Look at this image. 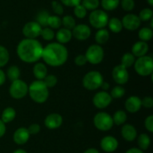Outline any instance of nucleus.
<instances>
[{
	"mask_svg": "<svg viewBox=\"0 0 153 153\" xmlns=\"http://www.w3.org/2000/svg\"><path fill=\"white\" fill-rule=\"evenodd\" d=\"M43 50V45L37 39L25 38L18 44L16 52L22 62L34 63L42 58Z\"/></svg>",
	"mask_w": 153,
	"mask_h": 153,
	"instance_id": "f257e3e1",
	"label": "nucleus"
},
{
	"mask_svg": "<svg viewBox=\"0 0 153 153\" xmlns=\"http://www.w3.org/2000/svg\"><path fill=\"white\" fill-rule=\"evenodd\" d=\"M42 58L48 65L59 67L67 62L68 50L64 44L58 42H52L43 47Z\"/></svg>",
	"mask_w": 153,
	"mask_h": 153,
	"instance_id": "f03ea898",
	"label": "nucleus"
},
{
	"mask_svg": "<svg viewBox=\"0 0 153 153\" xmlns=\"http://www.w3.org/2000/svg\"><path fill=\"white\" fill-rule=\"evenodd\" d=\"M31 98L37 104H43L47 100L49 95V88L43 80H34L28 86V92Z\"/></svg>",
	"mask_w": 153,
	"mask_h": 153,
	"instance_id": "7ed1b4c3",
	"label": "nucleus"
},
{
	"mask_svg": "<svg viewBox=\"0 0 153 153\" xmlns=\"http://www.w3.org/2000/svg\"><path fill=\"white\" fill-rule=\"evenodd\" d=\"M103 81V76L100 72L97 70H91L84 76L82 84L86 89L94 91L100 88Z\"/></svg>",
	"mask_w": 153,
	"mask_h": 153,
	"instance_id": "20e7f679",
	"label": "nucleus"
},
{
	"mask_svg": "<svg viewBox=\"0 0 153 153\" xmlns=\"http://www.w3.org/2000/svg\"><path fill=\"white\" fill-rule=\"evenodd\" d=\"M134 70L142 76L151 75L153 72V59L149 56L139 57L134 62Z\"/></svg>",
	"mask_w": 153,
	"mask_h": 153,
	"instance_id": "39448f33",
	"label": "nucleus"
},
{
	"mask_svg": "<svg viewBox=\"0 0 153 153\" xmlns=\"http://www.w3.org/2000/svg\"><path fill=\"white\" fill-rule=\"evenodd\" d=\"M108 15L105 10L96 9L89 15V22L94 28L100 29L104 28L108 22Z\"/></svg>",
	"mask_w": 153,
	"mask_h": 153,
	"instance_id": "423d86ee",
	"label": "nucleus"
},
{
	"mask_svg": "<svg viewBox=\"0 0 153 153\" xmlns=\"http://www.w3.org/2000/svg\"><path fill=\"white\" fill-rule=\"evenodd\" d=\"M94 124L98 130L108 131L114 126L112 116L105 112H100L94 118Z\"/></svg>",
	"mask_w": 153,
	"mask_h": 153,
	"instance_id": "0eeeda50",
	"label": "nucleus"
},
{
	"mask_svg": "<svg viewBox=\"0 0 153 153\" xmlns=\"http://www.w3.org/2000/svg\"><path fill=\"white\" fill-rule=\"evenodd\" d=\"M85 56L88 62L92 64H98L101 63L104 58V50L100 45L92 44L88 48Z\"/></svg>",
	"mask_w": 153,
	"mask_h": 153,
	"instance_id": "6e6552de",
	"label": "nucleus"
},
{
	"mask_svg": "<svg viewBox=\"0 0 153 153\" xmlns=\"http://www.w3.org/2000/svg\"><path fill=\"white\" fill-rule=\"evenodd\" d=\"M28 92V86L25 81L22 80H16L11 82L9 88L10 95L14 99L23 98Z\"/></svg>",
	"mask_w": 153,
	"mask_h": 153,
	"instance_id": "1a4fd4ad",
	"label": "nucleus"
},
{
	"mask_svg": "<svg viewBox=\"0 0 153 153\" xmlns=\"http://www.w3.org/2000/svg\"><path fill=\"white\" fill-rule=\"evenodd\" d=\"M42 31V27L36 21H30L26 22L22 28V34L25 38L36 39L40 36Z\"/></svg>",
	"mask_w": 153,
	"mask_h": 153,
	"instance_id": "9d476101",
	"label": "nucleus"
},
{
	"mask_svg": "<svg viewBox=\"0 0 153 153\" xmlns=\"http://www.w3.org/2000/svg\"><path fill=\"white\" fill-rule=\"evenodd\" d=\"M112 77L114 82L118 85H124L129 79V74L126 68L122 64H118L112 70Z\"/></svg>",
	"mask_w": 153,
	"mask_h": 153,
	"instance_id": "9b49d317",
	"label": "nucleus"
},
{
	"mask_svg": "<svg viewBox=\"0 0 153 153\" xmlns=\"http://www.w3.org/2000/svg\"><path fill=\"white\" fill-rule=\"evenodd\" d=\"M111 101V96L106 91L99 92L93 98V104L98 109H105L110 105Z\"/></svg>",
	"mask_w": 153,
	"mask_h": 153,
	"instance_id": "f8f14e48",
	"label": "nucleus"
},
{
	"mask_svg": "<svg viewBox=\"0 0 153 153\" xmlns=\"http://www.w3.org/2000/svg\"><path fill=\"white\" fill-rule=\"evenodd\" d=\"M123 26L129 31L137 30L140 26L141 21L139 19L138 16L134 14H128L123 17L121 20Z\"/></svg>",
	"mask_w": 153,
	"mask_h": 153,
	"instance_id": "ddd939ff",
	"label": "nucleus"
},
{
	"mask_svg": "<svg viewBox=\"0 0 153 153\" xmlns=\"http://www.w3.org/2000/svg\"><path fill=\"white\" fill-rule=\"evenodd\" d=\"M73 37L79 40H85L89 38L91 34V29L86 24H79L71 30Z\"/></svg>",
	"mask_w": 153,
	"mask_h": 153,
	"instance_id": "4468645a",
	"label": "nucleus"
},
{
	"mask_svg": "<svg viewBox=\"0 0 153 153\" xmlns=\"http://www.w3.org/2000/svg\"><path fill=\"white\" fill-rule=\"evenodd\" d=\"M118 146H119L118 140L113 136H104L100 142V146L102 149L108 153L116 151L117 148H118Z\"/></svg>",
	"mask_w": 153,
	"mask_h": 153,
	"instance_id": "2eb2a0df",
	"label": "nucleus"
},
{
	"mask_svg": "<svg viewBox=\"0 0 153 153\" xmlns=\"http://www.w3.org/2000/svg\"><path fill=\"white\" fill-rule=\"evenodd\" d=\"M63 123V117L57 112H52L49 114L44 120V124L47 128L53 130L57 129L61 126Z\"/></svg>",
	"mask_w": 153,
	"mask_h": 153,
	"instance_id": "dca6fc26",
	"label": "nucleus"
},
{
	"mask_svg": "<svg viewBox=\"0 0 153 153\" xmlns=\"http://www.w3.org/2000/svg\"><path fill=\"white\" fill-rule=\"evenodd\" d=\"M30 137V134L28 128L24 127L19 128L14 131L13 135V142L17 145H24L28 141Z\"/></svg>",
	"mask_w": 153,
	"mask_h": 153,
	"instance_id": "f3484780",
	"label": "nucleus"
},
{
	"mask_svg": "<svg viewBox=\"0 0 153 153\" xmlns=\"http://www.w3.org/2000/svg\"><path fill=\"white\" fill-rule=\"evenodd\" d=\"M141 99L137 96H130L125 102V107L128 112L135 113L141 108Z\"/></svg>",
	"mask_w": 153,
	"mask_h": 153,
	"instance_id": "a211bd4d",
	"label": "nucleus"
},
{
	"mask_svg": "<svg viewBox=\"0 0 153 153\" xmlns=\"http://www.w3.org/2000/svg\"><path fill=\"white\" fill-rule=\"evenodd\" d=\"M121 135L125 140L131 142L137 138V132L135 127L131 124H125L121 128Z\"/></svg>",
	"mask_w": 153,
	"mask_h": 153,
	"instance_id": "6ab92c4d",
	"label": "nucleus"
},
{
	"mask_svg": "<svg viewBox=\"0 0 153 153\" xmlns=\"http://www.w3.org/2000/svg\"><path fill=\"white\" fill-rule=\"evenodd\" d=\"M149 51V45L147 42L139 40L134 43L131 47V53L135 57H141L146 56Z\"/></svg>",
	"mask_w": 153,
	"mask_h": 153,
	"instance_id": "aec40b11",
	"label": "nucleus"
},
{
	"mask_svg": "<svg viewBox=\"0 0 153 153\" xmlns=\"http://www.w3.org/2000/svg\"><path fill=\"white\" fill-rule=\"evenodd\" d=\"M55 37L56 38L58 43L64 44L68 43L71 40L73 34H72L71 30L65 28H61L58 30Z\"/></svg>",
	"mask_w": 153,
	"mask_h": 153,
	"instance_id": "412c9836",
	"label": "nucleus"
},
{
	"mask_svg": "<svg viewBox=\"0 0 153 153\" xmlns=\"http://www.w3.org/2000/svg\"><path fill=\"white\" fill-rule=\"evenodd\" d=\"M33 74L38 80H43L47 75V67L43 62H37L33 67Z\"/></svg>",
	"mask_w": 153,
	"mask_h": 153,
	"instance_id": "4be33fe9",
	"label": "nucleus"
},
{
	"mask_svg": "<svg viewBox=\"0 0 153 153\" xmlns=\"http://www.w3.org/2000/svg\"><path fill=\"white\" fill-rule=\"evenodd\" d=\"M16 115V110L14 108L11 106L6 107L4 110L2 111V113L1 116V120L4 123H9L13 121L15 118Z\"/></svg>",
	"mask_w": 153,
	"mask_h": 153,
	"instance_id": "5701e85b",
	"label": "nucleus"
},
{
	"mask_svg": "<svg viewBox=\"0 0 153 153\" xmlns=\"http://www.w3.org/2000/svg\"><path fill=\"white\" fill-rule=\"evenodd\" d=\"M109 38H110V34H109L108 31L105 28H100L95 34L96 42L99 45L105 44L107 43L108 40H109Z\"/></svg>",
	"mask_w": 153,
	"mask_h": 153,
	"instance_id": "b1692460",
	"label": "nucleus"
},
{
	"mask_svg": "<svg viewBox=\"0 0 153 153\" xmlns=\"http://www.w3.org/2000/svg\"><path fill=\"white\" fill-rule=\"evenodd\" d=\"M108 25L109 29L114 33L120 32L123 28L121 20L117 17H112L111 19L108 20Z\"/></svg>",
	"mask_w": 153,
	"mask_h": 153,
	"instance_id": "393cba45",
	"label": "nucleus"
},
{
	"mask_svg": "<svg viewBox=\"0 0 153 153\" xmlns=\"http://www.w3.org/2000/svg\"><path fill=\"white\" fill-rule=\"evenodd\" d=\"M112 119H113L114 124L122 125L127 120L126 112L123 110H121L116 111L113 116H112Z\"/></svg>",
	"mask_w": 153,
	"mask_h": 153,
	"instance_id": "a878e982",
	"label": "nucleus"
},
{
	"mask_svg": "<svg viewBox=\"0 0 153 153\" xmlns=\"http://www.w3.org/2000/svg\"><path fill=\"white\" fill-rule=\"evenodd\" d=\"M151 143V140L147 134H141L137 137V144L139 148L141 150H146L149 147Z\"/></svg>",
	"mask_w": 153,
	"mask_h": 153,
	"instance_id": "bb28decb",
	"label": "nucleus"
},
{
	"mask_svg": "<svg viewBox=\"0 0 153 153\" xmlns=\"http://www.w3.org/2000/svg\"><path fill=\"white\" fill-rule=\"evenodd\" d=\"M153 31L152 28L143 27L138 32V38L142 41L147 42L152 38Z\"/></svg>",
	"mask_w": 153,
	"mask_h": 153,
	"instance_id": "cd10ccee",
	"label": "nucleus"
},
{
	"mask_svg": "<svg viewBox=\"0 0 153 153\" xmlns=\"http://www.w3.org/2000/svg\"><path fill=\"white\" fill-rule=\"evenodd\" d=\"M120 0H102L100 4L105 10L111 11L115 10L120 5Z\"/></svg>",
	"mask_w": 153,
	"mask_h": 153,
	"instance_id": "c85d7f7f",
	"label": "nucleus"
},
{
	"mask_svg": "<svg viewBox=\"0 0 153 153\" xmlns=\"http://www.w3.org/2000/svg\"><path fill=\"white\" fill-rule=\"evenodd\" d=\"M6 76L10 80V81H14L18 80L20 76V70L19 68L16 65H12L7 68Z\"/></svg>",
	"mask_w": 153,
	"mask_h": 153,
	"instance_id": "c756f323",
	"label": "nucleus"
},
{
	"mask_svg": "<svg viewBox=\"0 0 153 153\" xmlns=\"http://www.w3.org/2000/svg\"><path fill=\"white\" fill-rule=\"evenodd\" d=\"M135 62V56L131 52H126L121 58V64L126 68L134 65Z\"/></svg>",
	"mask_w": 153,
	"mask_h": 153,
	"instance_id": "7c9ffc66",
	"label": "nucleus"
},
{
	"mask_svg": "<svg viewBox=\"0 0 153 153\" xmlns=\"http://www.w3.org/2000/svg\"><path fill=\"white\" fill-rule=\"evenodd\" d=\"M62 26L61 23V19L58 15H52L49 16L47 21V26L52 29H58L61 28Z\"/></svg>",
	"mask_w": 153,
	"mask_h": 153,
	"instance_id": "2f4dec72",
	"label": "nucleus"
},
{
	"mask_svg": "<svg viewBox=\"0 0 153 153\" xmlns=\"http://www.w3.org/2000/svg\"><path fill=\"white\" fill-rule=\"evenodd\" d=\"M61 23L64 26V28L72 30L76 25V20L71 15H66L61 19Z\"/></svg>",
	"mask_w": 153,
	"mask_h": 153,
	"instance_id": "473e14b6",
	"label": "nucleus"
},
{
	"mask_svg": "<svg viewBox=\"0 0 153 153\" xmlns=\"http://www.w3.org/2000/svg\"><path fill=\"white\" fill-rule=\"evenodd\" d=\"M10 58L8 50L5 46L0 45V68L4 67L7 64Z\"/></svg>",
	"mask_w": 153,
	"mask_h": 153,
	"instance_id": "72a5a7b5",
	"label": "nucleus"
},
{
	"mask_svg": "<svg viewBox=\"0 0 153 153\" xmlns=\"http://www.w3.org/2000/svg\"><path fill=\"white\" fill-rule=\"evenodd\" d=\"M81 4L86 8L87 10H94L98 9L100 2V0H82Z\"/></svg>",
	"mask_w": 153,
	"mask_h": 153,
	"instance_id": "f704fd0d",
	"label": "nucleus"
},
{
	"mask_svg": "<svg viewBox=\"0 0 153 153\" xmlns=\"http://www.w3.org/2000/svg\"><path fill=\"white\" fill-rule=\"evenodd\" d=\"M49 16L50 15L46 10H42V11L39 12L37 14V21L36 22H38L41 26V27H46L47 26L48 18H49Z\"/></svg>",
	"mask_w": 153,
	"mask_h": 153,
	"instance_id": "c9c22d12",
	"label": "nucleus"
},
{
	"mask_svg": "<svg viewBox=\"0 0 153 153\" xmlns=\"http://www.w3.org/2000/svg\"><path fill=\"white\" fill-rule=\"evenodd\" d=\"M152 16L153 11L152 9L149 8H145L142 9L138 15V17L140 20V21H144V22L150 20Z\"/></svg>",
	"mask_w": 153,
	"mask_h": 153,
	"instance_id": "e433bc0d",
	"label": "nucleus"
},
{
	"mask_svg": "<svg viewBox=\"0 0 153 153\" xmlns=\"http://www.w3.org/2000/svg\"><path fill=\"white\" fill-rule=\"evenodd\" d=\"M126 94V90L122 86L118 85L114 87L111 91L110 95L112 98H120L123 97Z\"/></svg>",
	"mask_w": 153,
	"mask_h": 153,
	"instance_id": "4c0bfd02",
	"label": "nucleus"
},
{
	"mask_svg": "<svg viewBox=\"0 0 153 153\" xmlns=\"http://www.w3.org/2000/svg\"><path fill=\"white\" fill-rule=\"evenodd\" d=\"M55 32H54L53 29L49 27L46 26L42 28L41 33H40V36L44 39L45 40H52V39L55 38Z\"/></svg>",
	"mask_w": 153,
	"mask_h": 153,
	"instance_id": "58836bf2",
	"label": "nucleus"
},
{
	"mask_svg": "<svg viewBox=\"0 0 153 153\" xmlns=\"http://www.w3.org/2000/svg\"><path fill=\"white\" fill-rule=\"evenodd\" d=\"M73 13H74L75 16L77 18H79V19H84L87 16L88 10H86V8L82 4H79L76 5V7H74Z\"/></svg>",
	"mask_w": 153,
	"mask_h": 153,
	"instance_id": "ea45409f",
	"label": "nucleus"
},
{
	"mask_svg": "<svg viewBox=\"0 0 153 153\" xmlns=\"http://www.w3.org/2000/svg\"><path fill=\"white\" fill-rule=\"evenodd\" d=\"M43 82L48 88H53L58 83V78L54 74H49L45 76L43 80Z\"/></svg>",
	"mask_w": 153,
	"mask_h": 153,
	"instance_id": "a19ab883",
	"label": "nucleus"
},
{
	"mask_svg": "<svg viewBox=\"0 0 153 153\" xmlns=\"http://www.w3.org/2000/svg\"><path fill=\"white\" fill-rule=\"evenodd\" d=\"M120 4L125 11H131L135 6L134 0H121Z\"/></svg>",
	"mask_w": 153,
	"mask_h": 153,
	"instance_id": "79ce46f5",
	"label": "nucleus"
},
{
	"mask_svg": "<svg viewBox=\"0 0 153 153\" xmlns=\"http://www.w3.org/2000/svg\"><path fill=\"white\" fill-rule=\"evenodd\" d=\"M51 4H52V10H53L54 13L55 14L60 16V15H62L64 14V7H63L62 4L61 2L54 0V1L52 2Z\"/></svg>",
	"mask_w": 153,
	"mask_h": 153,
	"instance_id": "37998d69",
	"label": "nucleus"
},
{
	"mask_svg": "<svg viewBox=\"0 0 153 153\" xmlns=\"http://www.w3.org/2000/svg\"><path fill=\"white\" fill-rule=\"evenodd\" d=\"M144 125L148 131L152 133L153 132V116L150 115L146 118L144 121Z\"/></svg>",
	"mask_w": 153,
	"mask_h": 153,
	"instance_id": "c03bdc74",
	"label": "nucleus"
},
{
	"mask_svg": "<svg viewBox=\"0 0 153 153\" xmlns=\"http://www.w3.org/2000/svg\"><path fill=\"white\" fill-rule=\"evenodd\" d=\"M75 64L77 66H84L85 64H86V63L88 62V60H87L86 56L85 55H78L74 59Z\"/></svg>",
	"mask_w": 153,
	"mask_h": 153,
	"instance_id": "a18cd8bd",
	"label": "nucleus"
},
{
	"mask_svg": "<svg viewBox=\"0 0 153 153\" xmlns=\"http://www.w3.org/2000/svg\"><path fill=\"white\" fill-rule=\"evenodd\" d=\"M141 104L145 108H152L153 106V98L149 96L144 97L141 100Z\"/></svg>",
	"mask_w": 153,
	"mask_h": 153,
	"instance_id": "49530a36",
	"label": "nucleus"
},
{
	"mask_svg": "<svg viewBox=\"0 0 153 153\" xmlns=\"http://www.w3.org/2000/svg\"><path fill=\"white\" fill-rule=\"evenodd\" d=\"M28 130L29 132L30 135L37 134L40 130V124H37V123H33V124H30L29 127L28 128Z\"/></svg>",
	"mask_w": 153,
	"mask_h": 153,
	"instance_id": "de8ad7c7",
	"label": "nucleus"
},
{
	"mask_svg": "<svg viewBox=\"0 0 153 153\" xmlns=\"http://www.w3.org/2000/svg\"><path fill=\"white\" fill-rule=\"evenodd\" d=\"M61 4L67 7H76L78 4H81L82 0H61Z\"/></svg>",
	"mask_w": 153,
	"mask_h": 153,
	"instance_id": "09e8293b",
	"label": "nucleus"
},
{
	"mask_svg": "<svg viewBox=\"0 0 153 153\" xmlns=\"http://www.w3.org/2000/svg\"><path fill=\"white\" fill-rule=\"evenodd\" d=\"M5 132H6L5 123L3 122L1 120V118H0V138L2 137V136H4Z\"/></svg>",
	"mask_w": 153,
	"mask_h": 153,
	"instance_id": "8fccbe9b",
	"label": "nucleus"
},
{
	"mask_svg": "<svg viewBox=\"0 0 153 153\" xmlns=\"http://www.w3.org/2000/svg\"><path fill=\"white\" fill-rule=\"evenodd\" d=\"M6 74L1 68H0V86H2L5 82Z\"/></svg>",
	"mask_w": 153,
	"mask_h": 153,
	"instance_id": "3c124183",
	"label": "nucleus"
},
{
	"mask_svg": "<svg viewBox=\"0 0 153 153\" xmlns=\"http://www.w3.org/2000/svg\"><path fill=\"white\" fill-rule=\"evenodd\" d=\"M126 153H143V152L139 148H131L127 150Z\"/></svg>",
	"mask_w": 153,
	"mask_h": 153,
	"instance_id": "603ef678",
	"label": "nucleus"
},
{
	"mask_svg": "<svg viewBox=\"0 0 153 153\" xmlns=\"http://www.w3.org/2000/svg\"><path fill=\"white\" fill-rule=\"evenodd\" d=\"M100 88H102V89L103 91H107L108 89L110 88V84H109L108 82L103 81L102 83L101 86H100Z\"/></svg>",
	"mask_w": 153,
	"mask_h": 153,
	"instance_id": "864d4df0",
	"label": "nucleus"
},
{
	"mask_svg": "<svg viewBox=\"0 0 153 153\" xmlns=\"http://www.w3.org/2000/svg\"><path fill=\"white\" fill-rule=\"evenodd\" d=\"M83 153H100V152H99L98 149L95 148H90L85 150Z\"/></svg>",
	"mask_w": 153,
	"mask_h": 153,
	"instance_id": "5fc2aeb1",
	"label": "nucleus"
},
{
	"mask_svg": "<svg viewBox=\"0 0 153 153\" xmlns=\"http://www.w3.org/2000/svg\"><path fill=\"white\" fill-rule=\"evenodd\" d=\"M13 153H28L25 150L22 149V148H18V149H16L13 151Z\"/></svg>",
	"mask_w": 153,
	"mask_h": 153,
	"instance_id": "6e6d98bb",
	"label": "nucleus"
},
{
	"mask_svg": "<svg viewBox=\"0 0 153 153\" xmlns=\"http://www.w3.org/2000/svg\"><path fill=\"white\" fill-rule=\"evenodd\" d=\"M148 2V4L150 6H153V0H146Z\"/></svg>",
	"mask_w": 153,
	"mask_h": 153,
	"instance_id": "4d7b16f0",
	"label": "nucleus"
}]
</instances>
